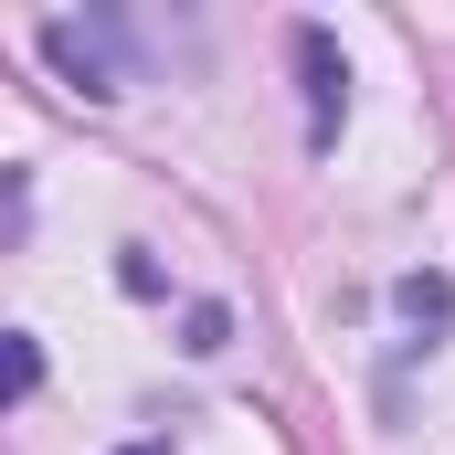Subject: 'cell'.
Listing matches in <instances>:
<instances>
[{
  "label": "cell",
  "instance_id": "obj_4",
  "mask_svg": "<svg viewBox=\"0 0 455 455\" xmlns=\"http://www.w3.org/2000/svg\"><path fill=\"white\" fill-rule=\"evenodd\" d=\"M127 455H170V445H127Z\"/></svg>",
  "mask_w": 455,
  "mask_h": 455
},
{
  "label": "cell",
  "instance_id": "obj_1",
  "mask_svg": "<svg viewBox=\"0 0 455 455\" xmlns=\"http://www.w3.org/2000/svg\"><path fill=\"white\" fill-rule=\"evenodd\" d=\"M43 53L85 85V96H116L127 75H116V53H107V21H43Z\"/></svg>",
  "mask_w": 455,
  "mask_h": 455
},
{
  "label": "cell",
  "instance_id": "obj_3",
  "mask_svg": "<svg viewBox=\"0 0 455 455\" xmlns=\"http://www.w3.org/2000/svg\"><path fill=\"white\" fill-rule=\"evenodd\" d=\"M32 381H43V339H21V329H11V403H21Z\"/></svg>",
  "mask_w": 455,
  "mask_h": 455
},
{
  "label": "cell",
  "instance_id": "obj_2",
  "mask_svg": "<svg viewBox=\"0 0 455 455\" xmlns=\"http://www.w3.org/2000/svg\"><path fill=\"white\" fill-rule=\"evenodd\" d=\"M297 64H307V107H318L307 138L329 148V138H339V85H349V75H339V53H329V32H297Z\"/></svg>",
  "mask_w": 455,
  "mask_h": 455
}]
</instances>
